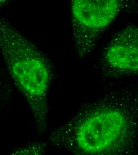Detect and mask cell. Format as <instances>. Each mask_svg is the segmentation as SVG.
<instances>
[{
  "label": "cell",
  "mask_w": 138,
  "mask_h": 155,
  "mask_svg": "<svg viewBox=\"0 0 138 155\" xmlns=\"http://www.w3.org/2000/svg\"><path fill=\"white\" fill-rule=\"evenodd\" d=\"M49 138L56 149L73 155L137 153L138 88L107 89L83 105L70 120L54 128Z\"/></svg>",
  "instance_id": "obj_1"
},
{
  "label": "cell",
  "mask_w": 138,
  "mask_h": 155,
  "mask_svg": "<svg viewBox=\"0 0 138 155\" xmlns=\"http://www.w3.org/2000/svg\"><path fill=\"white\" fill-rule=\"evenodd\" d=\"M0 53L7 72L26 100L39 134L47 130L53 66L38 47L0 17Z\"/></svg>",
  "instance_id": "obj_2"
},
{
  "label": "cell",
  "mask_w": 138,
  "mask_h": 155,
  "mask_svg": "<svg viewBox=\"0 0 138 155\" xmlns=\"http://www.w3.org/2000/svg\"><path fill=\"white\" fill-rule=\"evenodd\" d=\"M135 0H72L71 20L75 51L85 58L116 18L135 10Z\"/></svg>",
  "instance_id": "obj_3"
},
{
  "label": "cell",
  "mask_w": 138,
  "mask_h": 155,
  "mask_svg": "<svg viewBox=\"0 0 138 155\" xmlns=\"http://www.w3.org/2000/svg\"><path fill=\"white\" fill-rule=\"evenodd\" d=\"M102 75L117 79L136 75L138 72V28L128 25L110 40L99 59Z\"/></svg>",
  "instance_id": "obj_4"
},
{
  "label": "cell",
  "mask_w": 138,
  "mask_h": 155,
  "mask_svg": "<svg viewBox=\"0 0 138 155\" xmlns=\"http://www.w3.org/2000/svg\"><path fill=\"white\" fill-rule=\"evenodd\" d=\"M12 80L6 68L0 64V129L2 120L13 96Z\"/></svg>",
  "instance_id": "obj_5"
},
{
  "label": "cell",
  "mask_w": 138,
  "mask_h": 155,
  "mask_svg": "<svg viewBox=\"0 0 138 155\" xmlns=\"http://www.w3.org/2000/svg\"><path fill=\"white\" fill-rule=\"evenodd\" d=\"M46 144L41 143H35L24 147L18 149L13 154L15 155H40L45 152Z\"/></svg>",
  "instance_id": "obj_6"
},
{
  "label": "cell",
  "mask_w": 138,
  "mask_h": 155,
  "mask_svg": "<svg viewBox=\"0 0 138 155\" xmlns=\"http://www.w3.org/2000/svg\"><path fill=\"white\" fill-rule=\"evenodd\" d=\"M6 1H7V0H0V5L3 4L4 2H5Z\"/></svg>",
  "instance_id": "obj_7"
}]
</instances>
